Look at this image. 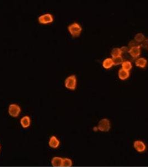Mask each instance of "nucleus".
Returning <instances> with one entry per match:
<instances>
[{
    "label": "nucleus",
    "instance_id": "f257e3e1",
    "mask_svg": "<svg viewBox=\"0 0 148 167\" xmlns=\"http://www.w3.org/2000/svg\"><path fill=\"white\" fill-rule=\"evenodd\" d=\"M96 128L97 130H99L101 132H108L111 128L110 121L106 118L102 119L99 122Z\"/></svg>",
    "mask_w": 148,
    "mask_h": 167
},
{
    "label": "nucleus",
    "instance_id": "f03ea898",
    "mask_svg": "<svg viewBox=\"0 0 148 167\" xmlns=\"http://www.w3.org/2000/svg\"><path fill=\"white\" fill-rule=\"evenodd\" d=\"M68 30L73 36L78 37L82 31V27L78 23L74 22L68 26Z\"/></svg>",
    "mask_w": 148,
    "mask_h": 167
},
{
    "label": "nucleus",
    "instance_id": "7ed1b4c3",
    "mask_svg": "<svg viewBox=\"0 0 148 167\" xmlns=\"http://www.w3.org/2000/svg\"><path fill=\"white\" fill-rule=\"evenodd\" d=\"M77 79L75 75H71L66 79L65 85L66 88L70 90H75L76 86Z\"/></svg>",
    "mask_w": 148,
    "mask_h": 167
},
{
    "label": "nucleus",
    "instance_id": "20e7f679",
    "mask_svg": "<svg viewBox=\"0 0 148 167\" xmlns=\"http://www.w3.org/2000/svg\"><path fill=\"white\" fill-rule=\"evenodd\" d=\"M21 111V107L17 104H11L9 107V115L12 117H18Z\"/></svg>",
    "mask_w": 148,
    "mask_h": 167
},
{
    "label": "nucleus",
    "instance_id": "39448f33",
    "mask_svg": "<svg viewBox=\"0 0 148 167\" xmlns=\"http://www.w3.org/2000/svg\"><path fill=\"white\" fill-rule=\"evenodd\" d=\"M38 20L40 24H47L53 21V17L50 13H45L40 16Z\"/></svg>",
    "mask_w": 148,
    "mask_h": 167
},
{
    "label": "nucleus",
    "instance_id": "423d86ee",
    "mask_svg": "<svg viewBox=\"0 0 148 167\" xmlns=\"http://www.w3.org/2000/svg\"><path fill=\"white\" fill-rule=\"evenodd\" d=\"M133 146L135 150L139 153L144 152L147 148L145 144L141 141H134L133 143Z\"/></svg>",
    "mask_w": 148,
    "mask_h": 167
},
{
    "label": "nucleus",
    "instance_id": "0eeeda50",
    "mask_svg": "<svg viewBox=\"0 0 148 167\" xmlns=\"http://www.w3.org/2000/svg\"><path fill=\"white\" fill-rule=\"evenodd\" d=\"M60 144V141L59 139L55 136L52 135L48 141V146L52 149H56L59 148Z\"/></svg>",
    "mask_w": 148,
    "mask_h": 167
},
{
    "label": "nucleus",
    "instance_id": "6e6552de",
    "mask_svg": "<svg viewBox=\"0 0 148 167\" xmlns=\"http://www.w3.org/2000/svg\"><path fill=\"white\" fill-rule=\"evenodd\" d=\"M20 124L23 128H28L31 125L30 117L27 116H23L20 120Z\"/></svg>",
    "mask_w": 148,
    "mask_h": 167
},
{
    "label": "nucleus",
    "instance_id": "1a4fd4ad",
    "mask_svg": "<svg viewBox=\"0 0 148 167\" xmlns=\"http://www.w3.org/2000/svg\"><path fill=\"white\" fill-rule=\"evenodd\" d=\"M63 158L60 157H54L51 160L52 167H62Z\"/></svg>",
    "mask_w": 148,
    "mask_h": 167
},
{
    "label": "nucleus",
    "instance_id": "9d476101",
    "mask_svg": "<svg viewBox=\"0 0 148 167\" xmlns=\"http://www.w3.org/2000/svg\"><path fill=\"white\" fill-rule=\"evenodd\" d=\"M140 47L141 46H138V47H134L130 48L129 49V53L131 57L133 58H136L138 57L140 54Z\"/></svg>",
    "mask_w": 148,
    "mask_h": 167
},
{
    "label": "nucleus",
    "instance_id": "9b49d317",
    "mask_svg": "<svg viewBox=\"0 0 148 167\" xmlns=\"http://www.w3.org/2000/svg\"><path fill=\"white\" fill-rule=\"evenodd\" d=\"M129 75L130 74L129 71H127L122 69H120L118 73L119 77L121 80H125L126 79H127L129 77Z\"/></svg>",
    "mask_w": 148,
    "mask_h": 167
},
{
    "label": "nucleus",
    "instance_id": "f8f14e48",
    "mask_svg": "<svg viewBox=\"0 0 148 167\" xmlns=\"http://www.w3.org/2000/svg\"><path fill=\"white\" fill-rule=\"evenodd\" d=\"M147 60L143 57L139 58L136 60V61H135L136 66L140 67V68H145L147 65Z\"/></svg>",
    "mask_w": 148,
    "mask_h": 167
},
{
    "label": "nucleus",
    "instance_id": "ddd939ff",
    "mask_svg": "<svg viewBox=\"0 0 148 167\" xmlns=\"http://www.w3.org/2000/svg\"><path fill=\"white\" fill-rule=\"evenodd\" d=\"M113 59L111 58H108L104 60L103 63V67L106 69H109L111 68L113 66Z\"/></svg>",
    "mask_w": 148,
    "mask_h": 167
},
{
    "label": "nucleus",
    "instance_id": "4468645a",
    "mask_svg": "<svg viewBox=\"0 0 148 167\" xmlns=\"http://www.w3.org/2000/svg\"><path fill=\"white\" fill-rule=\"evenodd\" d=\"M73 162L71 159L69 158H63L62 167H71L73 166Z\"/></svg>",
    "mask_w": 148,
    "mask_h": 167
},
{
    "label": "nucleus",
    "instance_id": "2eb2a0df",
    "mask_svg": "<svg viewBox=\"0 0 148 167\" xmlns=\"http://www.w3.org/2000/svg\"><path fill=\"white\" fill-rule=\"evenodd\" d=\"M132 68V65L130 61H124L122 64V69L127 71H129Z\"/></svg>",
    "mask_w": 148,
    "mask_h": 167
},
{
    "label": "nucleus",
    "instance_id": "dca6fc26",
    "mask_svg": "<svg viewBox=\"0 0 148 167\" xmlns=\"http://www.w3.org/2000/svg\"><path fill=\"white\" fill-rule=\"evenodd\" d=\"M111 55L113 57H116L118 56H120L122 55V50L120 48H114L111 52Z\"/></svg>",
    "mask_w": 148,
    "mask_h": 167
},
{
    "label": "nucleus",
    "instance_id": "f3484780",
    "mask_svg": "<svg viewBox=\"0 0 148 167\" xmlns=\"http://www.w3.org/2000/svg\"><path fill=\"white\" fill-rule=\"evenodd\" d=\"M145 40L144 35L142 33H138L135 36V40L138 43H141Z\"/></svg>",
    "mask_w": 148,
    "mask_h": 167
},
{
    "label": "nucleus",
    "instance_id": "a211bd4d",
    "mask_svg": "<svg viewBox=\"0 0 148 167\" xmlns=\"http://www.w3.org/2000/svg\"><path fill=\"white\" fill-rule=\"evenodd\" d=\"M112 59H113L114 65L122 64V63L124 62V60L122 59V57L121 56L116 57H113Z\"/></svg>",
    "mask_w": 148,
    "mask_h": 167
},
{
    "label": "nucleus",
    "instance_id": "6ab92c4d",
    "mask_svg": "<svg viewBox=\"0 0 148 167\" xmlns=\"http://www.w3.org/2000/svg\"><path fill=\"white\" fill-rule=\"evenodd\" d=\"M129 46L130 47V48H132V47L140 46V44L139 43L136 42L134 40L131 41L129 43Z\"/></svg>",
    "mask_w": 148,
    "mask_h": 167
},
{
    "label": "nucleus",
    "instance_id": "aec40b11",
    "mask_svg": "<svg viewBox=\"0 0 148 167\" xmlns=\"http://www.w3.org/2000/svg\"><path fill=\"white\" fill-rule=\"evenodd\" d=\"M140 46L143 47L147 50H148V40L145 39L143 42L141 43V45H140Z\"/></svg>",
    "mask_w": 148,
    "mask_h": 167
},
{
    "label": "nucleus",
    "instance_id": "412c9836",
    "mask_svg": "<svg viewBox=\"0 0 148 167\" xmlns=\"http://www.w3.org/2000/svg\"><path fill=\"white\" fill-rule=\"evenodd\" d=\"M1 144H0V153H1Z\"/></svg>",
    "mask_w": 148,
    "mask_h": 167
}]
</instances>
